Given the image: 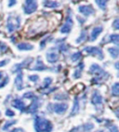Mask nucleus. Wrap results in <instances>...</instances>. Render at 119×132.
Masks as SVG:
<instances>
[{
	"label": "nucleus",
	"mask_w": 119,
	"mask_h": 132,
	"mask_svg": "<svg viewBox=\"0 0 119 132\" xmlns=\"http://www.w3.org/2000/svg\"><path fill=\"white\" fill-rule=\"evenodd\" d=\"M53 129L52 123L42 116L35 118V130L36 132H51Z\"/></svg>",
	"instance_id": "nucleus-1"
},
{
	"label": "nucleus",
	"mask_w": 119,
	"mask_h": 132,
	"mask_svg": "<svg viewBox=\"0 0 119 132\" xmlns=\"http://www.w3.org/2000/svg\"><path fill=\"white\" fill-rule=\"evenodd\" d=\"M89 73L91 75H95L96 77H94L92 79L93 83H98L99 81H101L105 78H107L109 76V75L107 73V72L103 71L101 67L99 64L93 63L92 65L89 67Z\"/></svg>",
	"instance_id": "nucleus-2"
},
{
	"label": "nucleus",
	"mask_w": 119,
	"mask_h": 132,
	"mask_svg": "<svg viewBox=\"0 0 119 132\" xmlns=\"http://www.w3.org/2000/svg\"><path fill=\"white\" fill-rule=\"evenodd\" d=\"M21 26V16L17 14H10L7 20V30L8 33H12L18 30Z\"/></svg>",
	"instance_id": "nucleus-3"
},
{
	"label": "nucleus",
	"mask_w": 119,
	"mask_h": 132,
	"mask_svg": "<svg viewBox=\"0 0 119 132\" xmlns=\"http://www.w3.org/2000/svg\"><path fill=\"white\" fill-rule=\"evenodd\" d=\"M68 103L66 102H60V103H49L48 105V110L50 112L57 113V114H63L68 110Z\"/></svg>",
	"instance_id": "nucleus-4"
},
{
	"label": "nucleus",
	"mask_w": 119,
	"mask_h": 132,
	"mask_svg": "<svg viewBox=\"0 0 119 132\" xmlns=\"http://www.w3.org/2000/svg\"><path fill=\"white\" fill-rule=\"evenodd\" d=\"M37 0H25L23 5V11L25 14H32L37 10Z\"/></svg>",
	"instance_id": "nucleus-5"
},
{
	"label": "nucleus",
	"mask_w": 119,
	"mask_h": 132,
	"mask_svg": "<svg viewBox=\"0 0 119 132\" xmlns=\"http://www.w3.org/2000/svg\"><path fill=\"white\" fill-rule=\"evenodd\" d=\"M84 51H86L88 54L91 55V56L97 57L99 60H103L104 58L103 50L98 47H84Z\"/></svg>",
	"instance_id": "nucleus-6"
},
{
	"label": "nucleus",
	"mask_w": 119,
	"mask_h": 132,
	"mask_svg": "<svg viewBox=\"0 0 119 132\" xmlns=\"http://www.w3.org/2000/svg\"><path fill=\"white\" fill-rule=\"evenodd\" d=\"M73 24H74V21L72 19V14L69 10V13L67 15L66 18V21L64 22V24L62 26L61 28V33L62 34H69L71 32L72 28H73Z\"/></svg>",
	"instance_id": "nucleus-7"
},
{
	"label": "nucleus",
	"mask_w": 119,
	"mask_h": 132,
	"mask_svg": "<svg viewBox=\"0 0 119 132\" xmlns=\"http://www.w3.org/2000/svg\"><path fill=\"white\" fill-rule=\"evenodd\" d=\"M46 58H47V61L49 62V63H55L59 61V54H58L57 50H55V47L53 48H49V50L47 51L46 53Z\"/></svg>",
	"instance_id": "nucleus-8"
},
{
	"label": "nucleus",
	"mask_w": 119,
	"mask_h": 132,
	"mask_svg": "<svg viewBox=\"0 0 119 132\" xmlns=\"http://www.w3.org/2000/svg\"><path fill=\"white\" fill-rule=\"evenodd\" d=\"M103 96L100 95V93L98 91L97 89H95L93 91L92 96H91V103H92L93 105H95L96 108H97V107L101 106V105H103Z\"/></svg>",
	"instance_id": "nucleus-9"
},
{
	"label": "nucleus",
	"mask_w": 119,
	"mask_h": 132,
	"mask_svg": "<svg viewBox=\"0 0 119 132\" xmlns=\"http://www.w3.org/2000/svg\"><path fill=\"white\" fill-rule=\"evenodd\" d=\"M41 106V102L39 98L37 96H36L32 100V102L30 104V106L28 107V111H26V113H36L38 111L39 107Z\"/></svg>",
	"instance_id": "nucleus-10"
},
{
	"label": "nucleus",
	"mask_w": 119,
	"mask_h": 132,
	"mask_svg": "<svg viewBox=\"0 0 119 132\" xmlns=\"http://www.w3.org/2000/svg\"><path fill=\"white\" fill-rule=\"evenodd\" d=\"M32 61H33V58H28V59L24 60V61H22L21 63H18V64H16V65H14V67L12 68V72H13L14 73H21L22 69L28 67V65H30V63H31Z\"/></svg>",
	"instance_id": "nucleus-11"
},
{
	"label": "nucleus",
	"mask_w": 119,
	"mask_h": 132,
	"mask_svg": "<svg viewBox=\"0 0 119 132\" xmlns=\"http://www.w3.org/2000/svg\"><path fill=\"white\" fill-rule=\"evenodd\" d=\"M78 10L81 14L84 15V16H90V15L94 14V12H95V10L93 9V7L91 5L79 6Z\"/></svg>",
	"instance_id": "nucleus-12"
},
{
	"label": "nucleus",
	"mask_w": 119,
	"mask_h": 132,
	"mask_svg": "<svg viewBox=\"0 0 119 132\" xmlns=\"http://www.w3.org/2000/svg\"><path fill=\"white\" fill-rule=\"evenodd\" d=\"M14 84H15V87L18 90H22L24 88L23 87V75L21 73H17V76L15 77V80H14Z\"/></svg>",
	"instance_id": "nucleus-13"
},
{
	"label": "nucleus",
	"mask_w": 119,
	"mask_h": 132,
	"mask_svg": "<svg viewBox=\"0 0 119 132\" xmlns=\"http://www.w3.org/2000/svg\"><path fill=\"white\" fill-rule=\"evenodd\" d=\"M11 105L14 108L18 109V110H20L21 112H25V103H24L23 102H22L21 99H15L12 101L11 102Z\"/></svg>",
	"instance_id": "nucleus-14"
},
{
	"label": "nucleus",
	"mask_w": 119,
	"mask_h": 132,
	"mask_svg": "<svg viewBox=\"0 0 119 132\" xmlns=\"http://www.w3.org/2000/svg\"><path fill=\"white\" fill-rule=\"evenodd\" d=\"M103 31V26H97V27H94L90 33V40L95 41L96 39L99 37V36H100V33H101Z\"/></svg>",
	"instance_id": "nucleus-15"
},
{
	"label": "nucleus",
	"mask_w": 119,
	"mask_h": 132,
	"mask_svg": "<svg viewBox=\"0 0 119 132\" xmlns=\"http://www.w3.org/2000/svg\"><path fill=\"white\" fill-rule=\"evenodd\" d=\"M48 67L47 66H45V64H44L43 61L41 60L40 57H38L37 60H36V66L33 67V68H32L31 70L32 71H45V70H48Z\"/></svg>",
	"instance_id": "nucleus-16"
},
{
	"label": "nucleus",
	"mask_w": 119,
	"mask_h": 132,
	"mask_svg": "<svg viewBox=\"0 0 119 132\" xmlns=\"http://www.w3.org/2000/svg\"><path fill=\"white\" fill-rule=\"evenodd\" d=\"M79 110H80V103H79L78 98L75 97L74 101V105H73V109H72V112L70 113V116H74L75 114L79 113Z\"/></svg>",
	"instance_id": "nucleus-17"
},
{
	"label": "nucleus",
	"mask_w": 119,
	"mask_h": 132,
	"mask_svg": "<svg viewBox=\"0 0 119 132\" xmlns=\"http://www.w3.org/2000/svg\"><path fill=\"white\" fill-rule=\"evenodd\" d=\"M84 67H85V65H84V62H80L78 65L76 66L75 70H74V75H73V77L75 78V79H77V78H79V77H81L82 71H83Z\"/></svg>",
	"instance_id": "nucleus-18"
},
{
	"label": "nucleus",
	"mask_w": 119,
	"mask_h": 132,
	"mask_svg": "<svg viewBox=\"0 0 119 132\" xmlns=\"http://www.w3.org/2000/svg\"><path fill=\"white\" fill-rule=\"evenodd\" d=\"M17 47L19 50H22V51H28V50H33V46L32 44H29V43H20L17 45Z\"/></svg>",
	"instance_id": "nucleus-19"
},
{
	"label": "nucleus",
	"mask_w": 119,
	"mask_h": 132,
	"mask_svg": "<svg viewBox=\"0 0 119 132\" xmlns=\"http://www.w3.org/2000/svg\"><path fill=\"white\" fill-rule=\"evenodd\" d=\"M43 5L46 7H49V9H56L60 7V3L57 1H52V0H44Z\"/></svg>",
	"instance_id": "nucleus-20"
},
{
	"label": "nucleus",
	"mask_w": 119,
	"mask_h": 132,
	"mask_svg": "<svg viewBox=\"0 0 119 132\" xmlns=\"http://www.w3.org/2000/svg\"><path fill=\"white\" fill-rule=\"evenodd\" d=\"M108 51L111 54V56L113 57V59H117V57H118L119 54V50L117 47H109Z\"/></svg>",
	"instance_id": "nucleus-21"
},
{
	"label": "nucleus",
	"mask_w": 119,
	"mask_h": 132,
	"mask_svg": "<svg viewBox=\"0 0 119 132\" xmlns=\"http://www.w3.org/2000/svg\"><path fill=\"white\" fill-rule=\"evenodd\" d=\"M57 45H58V50H59V51L63 52V53L68 52L69 47L67 46V44H65V43H57Z\"/></svg>",
	"instance_id": "nucleus-22"
},
{
	"label": "nucleus",
	"mask_w": 119,
	"mask_h": 132,
	"mask_svg": "<svg viewBox=\"0 0 119 132\" xmlns=\"http://www.w3.org/2000/svg\"><path fill=\"white\" fill-rule=\"evenodd\" d=\"M108 1H109V0H95V2L98 5V7H100V10H103L106 9Z\"/></svg>",
	"instance_id": "nucleus-23"
},
{
	"label": "nucleus",
	"mask_w": 119,
	"mask_h": 132,
	"mask_svg": "<svg viewBox=\"0 0 119 132\" xmlns=\"http://www.w3.org/2000/svg\"><path fill=\"white\" fill-rule=\"evenodd\" d=\"M81 58H82V52L76 51L71 56V61H73V62H76V61H78Z\"/></svg>",
	"instance_id": "nucleus-24"
},
{
	"label": "nucleus",
	"mask_w": 119,
	"mask_h": 132,
	"mask_svg": "<svg viewBox=\"0 0 119 132\" xmlns=\"http://www.w3.org/2000/svg\"><path fill=\"white\" fill-rule=\"evenodd\" d=\"M87 36H88V34H87L86 31L83 30L81 32V34H80V36L76 39V43H77V44H80V43L84 42V41L87 39Z\"/></svg>",
	"instance_id": "nucleus-25"
},
{
	"label": "nucleus",
	"mask_w": 119,
	"mask_h": 132,
	"mask_svg": "<svg viewBox=\"0 0 119 132\" xmlns=\"http://www.w3.org/2000/svg\"><path fill=\"white\" fill-rule=\"evenodd\" d=\"M119 94V84L118 83H114L112 87V96L117 97Z\"/></svg>",
	"instance_id": "nucleus-26"
},
{
	"label": "nucleus",
	"mask_w": 119,
	"mask_h": 132,
	"mask_svg": "<svg viewBox=\"0 0 119 132\" xmlns=\"http://www.w3.org/2000/svg\"><path fill=\"white\" fill-rule=\"evenodd\" d=\"M17 123V120H10V121H7V122L5 123V125L3 126L2 129L5 130V131H7L8 128H10V127H12L13 125H15Z\"/></svg>",
	"instance_id": "nucleus-27"
},
{
	"label": "nucleus",
	"mask_w": 119,
	"mask_h": 132,
	"mask_svg": "<svg viewBox=\"0 0 119 132\" xmlns=\"http://www.w3.org/2000/svg\"><path fill=\"white\" fill-rule=\"evenodd\" d=\"M109 40L110 42L114 43L115 45H118V42H119V36L117 34H114V35H111L109 36Z\"/></svg>",
	"instance_id": "nucleus-28"
},
{
	"label": "nucleus",
	"mask_w": 119,
	"mask_h": 132,
	"mask_svg": "<svg viewBox=\"0 0 119 132\" xmlns=\"http://www.w3.org/2000/svg\"><path fill=\"white\" fill-rule=\"evenodd\" d=\"M81 128H83L85 132H89L94 128V125H93L92 123H89V124H86V125H84L83 127H81Z\"/></svg>",
	"instance_id": "nucleus-29"
},
{
	"label": "nucleus",
	"mask_w": 119,
	"mask_h": 132,
	"mask_svg": "<svg viewBox=\"0 0 119 132\" xmlns=\"http://www.w3.org/2000/svg\"><path fill=\"white\" fill-rule=\"evenodd\" d=\"M52 83V78L51 77H46L44 79V83H43V88H48V87L50 86V84Z\"/></svg>",
	"instance_id": "nucleus-30"
},
{
	"label": "nucleus",
	"mask_w": 119,
	"mask_h": 132,
	"mask_svg": "<svg viewBox=\"0 0 119 132\" xmlns=\"http://www.w3.org/2000/svg\"><path fill=\"white\" fill-rule=\"evenodd\" d=\"M54 99L55 100H60V101H65V100L69 99V97H68V95H65V94H63V93H62V94L55 95Z\"/></svg>",
	"instance_id": "nucleus-31"
},
{
	"label": "nucleus",
	"mask_w": 119,
	"mask_h": 132,
	"mask_svg": "<svg viewBox=\"0 0 119 132\" xmlns=\"http://www.w3.org/2000/svg\"><path fill=\"white\" fill-rule=\"evenodd\" d=\"M24 98V99H29V100H33L35 97H36V95L33 94V92L32 91H28V92H25L23 94V96H22Z\"/></svg>",
	"instance_id": "nucleus-32"
},
{
	"label": "nucleus",
	"mask_w": 119,
	"mask_h": 132,
	"mask_svg": "<svg viewBox=\"0 0 119 132\" xmlns=\"http://www.w3.org/2000/svg\"><path fill=\"white\" fill-rule=\"evenodd\" d=\"M7 50H8V47L5 43L0 42V53H5L7 51Z\"/></svg>",
	"instance_id": "nucleus-33"
},
{
	"label": "nucleus",
	"mask_w": 119,
	"mask_h": 132,
	"mask_svg": "<svg viewBox=\"0 0 119 132\" xmlns=\"http://www.w3.org/2000/svg\"><path fill=\"white\" fill-rule=\"evenodd\" d=\"M1 82H0V88H2V87H4L6 85H7V83H8V81H10V77L7 76H5V78L3 79V80H0Z\"/></svg>",
	"instance_id": "nucleus-34"
},
{
	"label": "nucleus",
	"mask_w": 119,
	"mask_h": 132,
	"mask_svg": "<svg viewBox=\"0 0 119 132\" xmlns=\"http://www.w3.org/2000/svg\"><path fill=\"white\" fill-rule=\"evenodd\" d=\"M28 79H29V81L36 83V82H38V80H39V76H38L37 75H32V76H28Z\"/></svg>",
	"instance_id": "nucleus-35"
},
{
	"label": "nucleus",
	"mask_w": 119,
	"mask_h": 132,
	"mask_svg": "<svg viewBox=\"0 0 119 132\" xmlns=\"http://www.w3.org/2000/svg\"><path fill=\"white\" fill-rule=\"evenodd\" d=\"M6 116H7V117H13V116H15V113L12 110H10V109H7L6 110Z\"/></svg>",
	"instance_id": "nucleus-36"
},
{
	"label": "nucleus",
	"mask_w": 119,
	"mask_h": 132,
	"mask_svg": "<svg viewBox=\"0 0 119 132\" xmlns=\"http://www.w3.org/2000/svg\"><path fill=\"white\" fill-rule=\"evenodd\" d=\"M45 89H48V88H45ZM56 89H57V87H53V88H49V89H48V90H45V91L43 92V94L48 95V94H49V93H51V92L55 91Z\"/></svg>",
	"instance_id": "nucleus-37"
},
{
	"label": "nucleus",
	"mask_w": 119,
	"mask_h": 132,
	"mask_svg": "<svg viewBox=\"0 0 119 132\" xmlns=\"http://www.w3.org/2000/svg\"><path fill=\"white\" fill-rule=\"evenodd\" d=\"M118 19H115L114 20V21L113 22V26H114V28L115 29V30H118L119 29V24H118Z\"/></svg>",
	"instance_id": "nucleus-38"
},
{
	"label": "nucleus",
	"mask_w": 119,
	"mask_h": 132,
	"mask_svg": "<svg viewBox=\"0 0 119 132\" xmlns=\"http://www.w3.org/2000/svg\"><path fill=\"white\" fill-rule=\"evenodd\" d=\"M8 132H25V130L21 128V127H16V128L10 130V131H8Z\"/></svg>",
	"instance_id": "nucleus-39"
},
{
	"label": "nucleus",
	"mask_w": 119,
	"mask_h": 132,
	"mask_svg": "<svg viewBox=\"0 0 119 132\" xmlns=\"http://www.w3.org/2000/svg\"><path fill=\"white\" fill-rule=\"evenodd\" d=\"M16 3H17V0H8V7H13V6L16 5Z\"/></svg>",
	"instance_id": "nucleus-40"
},
{
	"label": "nucleus",
	"mask_w": 119,
	"mask_h": 132,
	"mask_svg": "<svg viewBox=\"0 0 119 132\" xmlns=\"http://www.w3.org/2000/svg\"><path fill=\"white\" fill-rule=\"evenodd\" d=\"M8 62H10V60H4V61H0V67L5 66L6 64H7Z\"/></svg>",
	"instance_id": "nucleus-41"
},
{
	"label": "nucleus",
	"mask_w": 119,
	"mask_h": 132,
	"mask_svg": "<svg viewBox=\"0 0 119 132\" xmlns=\"http://www.w3.org/2000/svg\"><path fill=\"white\" fill-rule=\"evenodd\" d=\"M48 38H49V36H48V37L46 38V39H44V40L41 42V44H40V47H41V48H43V47L46 46V44H47V41H48Z\"/></svg>",
	"instance_id": "nucleus-42"
},
{
	"label": "nucleus",
	"mask_w": 119,
	"mask_h": 132,
	"mask_svg": "<svg viewBox=\"0 0 119 132\" xmlns=\"http://www.w3.org/2000/svg\"><path fill=\"white\" fill-rule=\"evenodd\" d=\"M3 76H4V73H3V72H0V80H2Z\"/></svg>",
	"instance_id": "nucleus-43"
}]
</instances>
